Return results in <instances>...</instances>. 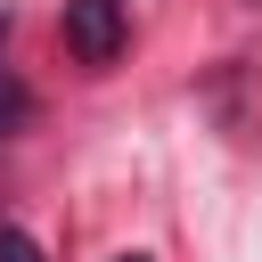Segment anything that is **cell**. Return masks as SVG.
<instances>
[{
    "instance_id": "7a4b0ae2",
    "label": "cell",
    "mask_w": 262,
    "mask_h": 262,
    "mask_svg": "<svg viewBox=\"0 0 262 262\" xmlns=\"http://www.w3.org/2000/svg\"><path fill=\"white\" fill-rule=\"evenodd\" d=\"M0 262H41V246H33L25 229H0Z\"/></svg>"
},
{
    "instance_id": "277c9868",
    "label": "cell",
    "mask_w": 262,
    "mask_h": 262,
    "mask_svg": "<svg viewBox=\"0 0 262 262\" xmlns=\"http://www.w3.org/2000/svg\"><path fill=\"white\" fill-rule=\"evenodd\" d=\"M0 33H8V16H0Z\"/></svg>"
},
{
    "instance_id": "6da1fadb",
    "label": "cell",
    "mask_w": 262,
    "mask_h": 262,
    "mask_svg": "<svg viewBox=\"0 0 262 262\" xmlns=\"http://www.w3.org/2000/svg\"><path fill=\"white\" fill-rule=\"evenodd\" d=\"M66 57L74 66H115L123 57V41H131V0H66Z\"/></svg>"
},
{
    "instance_id": "3957f363",
    "label": "cell",
    "mask_w": 262,
    "mask_h": 262,
    "mask_svg": "<svg viewBox=\"0 0 262 262\" xmlns=\"http://www.w3.org/2000/svg\"><path fill=\"white\" fill-rule=\"evenodd\" d=\"M115 262H147V254H115Z\"/></svg>"
}]
</instances>
